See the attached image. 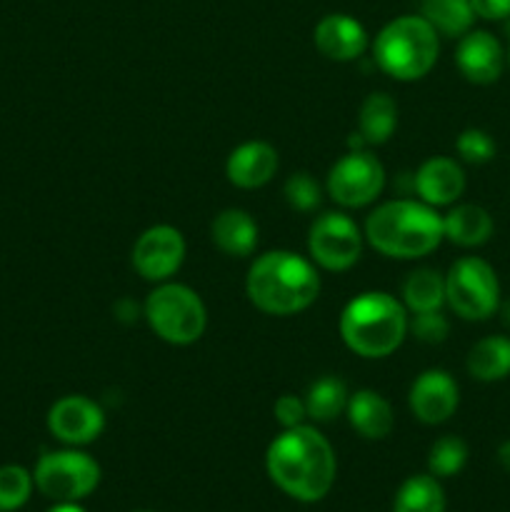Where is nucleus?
Returning a JSON list of instances; mask_svg holds the SVG:
<instances>
[{"mask_svg": "<svg viewBox=\"0 0 510 512\" xmlns=\"http://www.w3.org/2000/svg\"><path fill=\"white\" fill-rule=\"evenodd\" d=\"M265 470L275 488L300 503H318L330 493L338 475L333 445L310 425L285 428L265 453Z\"/></svg>", "mask_w": 510, "mask_h": 512, "instance_id": "f257e3e1", "label": "nucleus"}, {"mask_svg": "<svg viewBox=\"0 0 510 512\" xmlns=\"http://www.w3.org/2000/svg\"><path fill=\"white\" fill-rule=\"evenodd\" d=\"M245 293L260 313L288 318L318 300L320 275L313 260L290 250H270L250 265Z\"/></svg>", "mask_w": 510, "mask_h": 512, "instance_id": "f03ea898", "label": "nucleus"}, {"mask_svg": "<svg viewBox=\"0 0 510 512\" xmlns=\"http://www.w3.org/2000/svg\"><path fill=\"white\" fill-rule=\"evenodd\" d=\"M370 248L393 260H415L445 240L443 218L423 200H390L378 205L363 230Z\"/></svg>", "mask_w": 510, "mask_h": 512, "instance_id": "7ed1b4c3", "label": "nucleus"}, {"mask_svg": "<svg viewBox=\"0 0 510 512\" xmlns=\"http://www.w3.org/2000/svg\"><path fill=\"white\" fill-rule=\"evenodd\" d=\"M408 308L383 290L360 293L340 313V338L365 360L393 355L408 335Z\"/></svg>", "mask_w": 510, "mask_h": 512, "instance_id": "20e7f679", "label": "nucleus"}, {"mask_svg": "<svg viewBox=\"0 0 510 512\" xmlns=\"http://www.w3.org/2000/svg\"><path fill=\"white\" fill-rule=\"evenodd\" d=\"M440 35L423 15H400L383 25L373 43V58L385 75L400 83L420 80L435 68Z\"/></svg>", "mask_w": 510, "mask_h": 512, "instance_id": "39448f33", "label": "nucleus"}, {"mask_svg": "<svg viewBox=\"0 0 510 512\" xmlns=\"http://www.w3.org/2000/svg\"><path fill=\"white\" fill-rule=\"evenodd\" d=\"M145 318L153 333L170 345H193L208 328L203 298L183 283H160L145 300Z\"/></svg>", "mask_w": 510, "mask_h": 512, "instance_id": "423d86ee", "label": "nucleus"}, {"mask_svg": "<svg viewBox=\"0 0 510 512\" xmlns=\"http://www.w3.org/2000/svg\"><path fill=\"white\" fill-rule=\"evenodd\" d=\"M500 280L488 260L465 255L450 265L445 275V305L468 323H483L498 313Z\"/></svg>", "mask_w": 510, "mask_h": 512, "instance_id": "0eeeda50", "label": "nucleus"}, {"mask_svg": "<svg viewBox=\"0 0 510 512\" xmlns=\"http://www.w3.org/2000/svg\"><path fill=\"white\" fill-rule=\"evenodd\" d=\"M35 488L55 503H80L100 483L98 460L83 450H53L35 465Z\"/></svg>", "mask_w": 510, "mask_h": 512, "instance_id": "6e6552de", "label": "nucleus"}, {"mask_svg": "<svg viewBox=\"0 0 510 512\" xmlns=\"http://www.w3.org/2000/svg\"><path fill=\"white\" fill-rule=\"evenodd\" d=\"M363 230L340 210L318 215L308 230V253L318 268L330 273L350 270L363 255Z\"/></svg>", "mask_w": 510, "mask_h": 512, "instance_id": "1a4fd4ad", "label": "nucleus"}, {"mask_svg": "<svg viewBox=\"0 0 510 512\" xmlns=\"http://www.w3.org/2000/svg\"><path fill=\"white\" fill-rule=\"evenodd\" d=\"M385 188V168L370 150H348L328 170L325 190L340 208H365Z\"/></svg>", "mask_w": 510, "mask_h": 512, "instance_id": "9d476101", "label": "nucleus"}, {"mask_svg": "<svg viewBox=\"0 0 510 512\" xmlns=\"http://www.w3.org/2000/svg\"><path fill=\"white\" fill-rule=\"evenodd\" d=\"M185 260V238L173 225H153L143 230L133 245V268L150 283H165Z\"/></svg>", "mask_w": 510, "mask_h": 512, "instance_id": "9b49d317", "label": "nucleus"}, {"mask_svg": "<svg viewBox=\"0 0 510 512\" xmlns=\"http://www.w3.org/2000/svg\"><path fill=\"white\" fill-rule=\"evenodd\" d=\"M48 430L65 445H88L105 430V413L85 395H65L48 410Z\"/></svg>", "mask_w": 510, "mask_h": 512, "instance_id": "f8f14e48", "label": "nucleus"}, {"mask_svg": "<svg viewBox=\"0 0 510 512\" xmlns=\"http://www.w3.org/2000/svg\"><path fill=\"white\" fill-rule=\"evenodd\" d=\"M410 413L425 425H440L455 415L460 388L448 370L430 368L413 380L408 393Z\"/></svg>", "mask_w": 510, "mask_h": 512, "instance_id": "ddd939ff", "label": "nucleus"}, {"mask_svg": "<svg viewBox=\"0 0 510 512\" xmlns=\"http://www.w3.org/2000/svg\"><path fill=\"white\" fill-rule=\"evenodd\" d=\"M455 65L460 75L473 85L498 83L505 70V48L490 30H468L458 38Z\"/></svg>", "mask_w": 510, "mask_h": 512, "instance_id": "4468645a", "label": "nucleus"}, {"mask_svg": "<svg viewBox=\"0 0 510 512\" xmlns=\"http://www.w3.org/2000/svg\"><path fill=\"white\" fill-rule=\"evenodd\" d=\"M313 43L323 58L335 60V63H350L365 53L368 33H365L360 20L345 13H330L315 25Z\"/></svg>", "mask_w": 510, "mask_h": 512, "instance_id": "2eb2a0df", "label": "nucleus"}, {"mask_svg": "<svg viewBox=\"0 0 510 512\" xmlns=\"http://www.w3.org/2000/svg\"><path fill=\"white\" fill-rule=\"evenodd\" d=\"M413 185L423 203L443 208V205H453L463 198L468 180H465V170L458 160L435 155L420 165Z\"/></svg>", "mask_w": 510, "mask_h": 512, "instance_id": "dca6fc26", "label": "nucleus"}, {"mask_svg": "<svg viewBox=\"0 0 510 512\" xmlns=\"http://www.w3.org/2000/svg\"><path fill=\"white\" fill-rule=\"evenodd\" d=\"M278 173V150L265 140H248L228 155L225 175L240 190L263 188Z\"/></svg>", "mask_w": 510, "mask_h": 512, "instance_id": "f3484780", "label": "nucleus"}, {"mask_svg": "<svg viewBox=\"0 0 510 512\" xmlns=\"http://www.w3.org/2000/svg\"><path fill=\"white\" fill-rule=\"evenodd\" d=\"M345 415H348L350 428L365 440H383L395 428V415L388 400L368 388L350 395Z\"/></svg>", "mask_w": 510, "mask_h": 512, "instance_id": "a211bd4d", "label": "nucleus"}, {"mask_svg": "<svg viewBox=\"0 0 510 512\" xmlns=\"http://www.w3.org/2000/svg\"><path fill=\"white\" fill-rule=\"evenodd\" d=\"M210 235L220 253L230 258H248L258 245V223L240 208H228L215 215Z\"/></svg>", "mask_w": 510, "mask_h": 512, "instance_id": "6ab92c4d", "label": "nucleus"}, {"mask_svg": "<svg viewBox=\"0 0 510 512\" xmlns=\"http://www.w3.org/2000/svg\"><path fill=\"white\" fill-rule=\"evenodd\" d=\"M445 240L458 248H480L488 243L495 233L493 215L475 203H460L448 210L443 218Z\"/></svg>", "mask_w": 510, "mask_h": 512, "instance_id": "aec40b11", "label": "nucleus"}, {"mask_svg": "<svg viewBox=\"0 0 510 512\" xmlns=\"http://www.w3.org/2000/svg\"><path fill=\"white\" fill-rule=\"evenodd\" d=\"M468 375L478 383H500L510 378V338L508 335H488L470 348L465 358Z\"/></svg>", "mask_w": 510, "mask_h": 512, "instance_id": "412c9836", "label": "nucleus"}, {"mask_svg": "<svg viewBox=\"0 0 510 512\" xmlns=\"http://www.w3.org/2000/svg\"><path fill=\"white\" fill-rule=\"evenodd\" d=\"M398 128V103L388 93H370L360 105L358 133L368 145H383Z\"/></svg>", "mask_w": 510, "mask_h": 512, "instance_id": "4be33fe9", "label": "nucleus"}, {"mask_svg": "<svg viewBox=\"0 0 510 512\" xmlns=\"http://www.w3.org/2000/svg\"><path fill=\"white\" fill-rule=\"evenodd\" d=\"M420 15L443 38H463L475 23L470 0H420Z\"/></svg>", "mask_w": 510, "mask_h": 512, "instance_id": "5701e85b", "label": "nucleus"}, {"mask_svg": "<svg viewBox=\"0 0 510 512\" xmlns=\"http://www.w3.org/2000/svg\"><path fill=\"white\" fill-rule=\"evenodd\" d=\"M348 388L340 378L335 375H325L318 378L305 393V410H308V418L315 423H333L335 418L345 413L348 408Z\"/></svg>", "mask_w": 510, "mask_h": 512, "instance_id": "b1692460", "label": "nucleus"}, {"mask_svg": "<svg viewBox=\"0 0 510 512\" xmlns=\"http://www.w3.org/2000/svg\"><path fill=\"white\" fill-rule=\"evenodd\" d=\"M403 305L410 313H425V310H443L445 305V275L433 268H420L405 278L403 283Z\"/></svg>", "mask_w": 510, "mask_h": 512, "instance_id": "393cba45", "label": "nucleus"}, {"mask_svg": "<svg viewBox=\"0 0 510 512\" xmlns=\"http://www.w3.org/2000/svg\"><path fill=\"white\" fill-rule=\"evenodd\" d=\"M393 512H445V493L435 475H413L395 493Z\"/></svg>", "mask_w": 510, "mask_h": 512, "instance_id": "a878e982", "label": "nucleus"}, {"mask_svg": "<svg viewBox=\"0 0 510 512\" xmlns=\"http://www.w3.org/2000/svg\"><path fill=\"white\" fill-rule=\"evenodd\" d=\"M468 463V445L458 435H443L428 453V470L435 478H453Z\"/></svg>", "mask_w": 510, "mask_h": 512, "instance_id": "bb28decb", "label": "nucleus"}, {"mask_svg": "<svg viewBox=\"0 0 510 512\" xmlns=\"http://www.w3.org/2000/svg\"><path fill=\"white\" fill-rule=\"evenodd\" d=\"M33 473L20 465H3L0 468V512H15L23 508L33 493Z\"/></svg>", "mask_w": 510, "mask_h": 512, "instance_id": "cd10ccee", "label": "nucleus"}, {"mask_svg": "<svg viewBox=\"0 0 510 512\" xmlns=\"http://www.w3.org/2000/svg\"><path fill=\"white\" fill-rule=\"evenodd\" d=\"M285 203L290 205L298 213H313L320 203H323V188H320L318 180L310 173L300 170V173H293L283 185Z\"/></svg>", "mask_w": 510, "mask_h": 512, "instance_id": "c85d7f7f", "label": "nucleus"}, {"mask_svg": "<svg viewBox=\"0 0 510 512\" xmlns=\"http://www.w3.org/2000/svg\"><path fill=\"white\" fill-rule=\"evenodd\" d=\"M455 150H458V158L468 165H485L495 158L498 153V145L490 138V133H485L483 128H468L458 135L455 140Z\"/></svg>", "mask_w": 510, "mask_h": 512, "instance_id": "c756f323", "label": "nucleus"}, {"mask_svg": "<svg viewBox=\"0 0 510 512\" xmlns=\"http://www.w3.org/2000/svg\"><path fill=\"white\" fill-rule=\"evenodd\" d=\"M408 333L425 345H440L450 333V323L443 310H425V313H413L408 320Z\"/></svg>", "mask_w": 510, "mask_h": 512, "instance_id": "7c9ffc66", "label": "nucleus"}, {"mask_svg": "<svg viewBox=\"0 0 510 512\" xmlns=\"http://www.w3.org/2000/svg\"><path fill=\"white\" fill-rule=\"evenodd\" d=\"M275 420L285 428H298V425H305V418H308V410H305V400L298 398V395H280L273 405Z\"/></svg>", "mask_w": 510, "mask_h": 512, "instance_id": "2f4dec72", "label": "nucleus"}, {"mask_svg": "<svg viewBox=\"0 0 510 512\" xmlns=\"http://www.w3.org/2000/svg\"><path fill=\"white\" fill-rule=\"evenodd\" d=\"M475 18L505 23L510 18V0H470Z\"/></svg>", "mask_w": 510, "mask_h": 512, "instance_id": "473e14b6", "label": "nucleus"}, {"mask_svg": "<svg viewBox=\"0 0 510 512\" xmlns=\"http://www.w3.org/2000/svg\"><path fill=\"white\" fill-rule=\"evenodd\" d=\"M498 463H500V468L508 470V473H510V438L505 440V443H500V448H498Z\"/></svg>", "mask_w": 510, "mask_h": 512, "instance_id": "72a5a7b5", "label": "nucleus"}, {"mask_svg": "<svg viewBox=\"0 0 510 512\" xmlns=\"http://www.w3.org/2000/svg\"><path fill=\"white\" fill-rule=\"evenodd\" d=\"M48 512H88V510L80 508L78 503H58L55 508H50Z\"/></svg>", "mask_w": 510, "mask_h": 512, "instance_id": "f704fd0d", "label": "nucleus"}, {"mask_svg": "<svg viewBox=\"0 0 510 512\" xmlns=\"http://www.w3.org/2000/svg\"><path fill=\"white\" fill-rule=\"evenodd\" d=\"M498 313H500V320H503V323L510 328V300H505V303H500Z\"/></svg>", "mask_w": 510, "mask_h": 512, "instance_id": "c9c22d12", "label": "nucleus"}, {"mask_svg": "<svg viewBox=\"0 0 510 512\" xmlns=\"http://www.w3.org/2000/svg\"><path fill=\"white\" fill-rule=\"evenodd\" d=\"M505 63L510 65V45H508V50H505Z\"/></svg>", "mask_w": 510, "mask_h": 512, "instance_id": "e433bc0d", "label": "nucleus"}, {"mask_svg": "<svg viewBox=\"0 0 510 512\" xmlns=\"http://www.w3.org/2000/svg\"><path fill=\"white\" fill-rule=\"evenodd\" d=\"M138 512H153V510H138Z\"/></svg>", "mask_w": 510, "mask_h": 512, "instance_id": "4c0bfd02", "label": "nucleus"}]
</instances>
